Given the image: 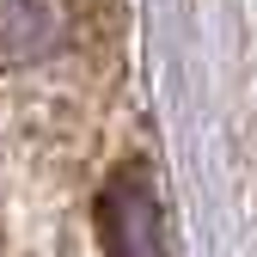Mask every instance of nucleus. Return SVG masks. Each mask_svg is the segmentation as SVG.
Listing matches in <instances>:
<instances>
[{"label": "nucleus", "instance_id": "nucleus-1", "mask_svg": "<svg viewBox=\"0 0 257 257\" xmlns=\"http://www.w3.org/2000/svg\"><path fill=\"white\" fill-rule=\"evenodd\" d=\"M98 245L104 257H172L166 208H159L153 178L141 166L110 172V184L98 190Z\"/></svg>", "mask_w": 257, "mask_h": 257}]
</instances>
